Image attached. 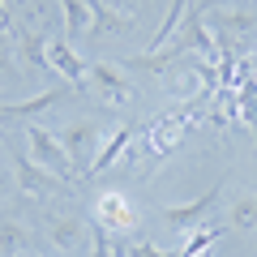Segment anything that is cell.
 I'll use <instances>...</instances> for the list:
<instances>
[{"instance_id":"cell-17","label":"cell","mask_w":257,"mask_h":257,"mask_svg":"<svg viewBox=\"0 0 257 257\" xmlns=\"http://www.w3.org/2000/svg\"><path fill=\"white\" fill-rule=\"evenodd\" d=\"M253 26H257L253 13H240V9H236V13H231V9L219 13V30H223V35H231V39H244Z\"/></svg>"},{"instance_id":"cell-25","label":"cell","mask_w":257,"mask_h":257,"mask_svg":"<svg viewBox=\"0 0 257 257\" xmlns=\"http://www.w3.org/2000/svg\"><path fill=\"white\" fill-rule=\"evenodd\" d=\"M111 5H124V0H111Z\"/></svg>"},{"instance_id":"cell-20","label":"cell","mask_w":257,"mask_h":257,"mask_svg":"<svg viewBox=\"0 0 257 257\" xmlns=\"http://www.w3.org/2000/svg\"><path fill=\"white\" fill-rule=\"evenodd\" d=\"M90 257H116V248H111V240H107V231H103V227H94V244H90Z\"/></svg>"},{"instance_id":"cell-18","label":"cell","mask_w":257,"mask_h":257,"mask_svg":"<svg viewBox=\"0 0 257 257\" xmlns=\"http://www.w3.org/2000/svg\"><path fill=\"white\" fill-rule=\"evenodd\" d=\"M189 5H193V0H172V9H167V18H163V26L155 30V43H150V47H155V52H159V47H163V39L172 35L176 26H180V18H184V9H189Z\"/></svg>"},{"instance_id":"cell-8","label":"cell","mask_w":257,"mask_h":257,"mask_svg":"<svg viewBox=\"0 0 257 257\" xmlns=\"http://www.w3.org/2000/svg\"><path fill=\"white\" fill-rule=\"evenodd\" d=\"M60 146L69 150L73 167H90L86 159H94V146H99V128H94L90 120H77V124H69V128H64Z\"/></svg>"},{"instance_id":"cell-7","label":"cell","mask_w":257,"mask_h":257,"mask_svg":"<svg viewBox=\"0 0 257 257\" xmlns=\"http://www.w3.org/2000/svg\"><path fill=\"white\" fill-rule=\"evenodd\" d=\"M18 184L26 189V197H52V193L64 189L60 176H52L43 163H35V159H26V155H18Z\"/></svg>"},{"instance_id":"cell-5","label":"cell","mask_w":257,"mask_h":257,"mask_svg":"<svg viewBox=\"0 0 257 257\" xmlns=\"http://www.w3.org/2000/svg\"><path fill=\"white\" fill-rule=\"evenodd\" d=\"M197 120V103L193 107H180V111H172V116H159L155 124L146 128V142H150V150L155 155H172L176 150V142L189 133V124Z\"/></svg>"},{"instance_id":"cell-9","label":"cell","mask_w":257,"mask_h":257,"mask_svg":"<svg viewBox=\"0 0 257 257\" xmlns=\"http://www.w3.org/2000/svg\"><path fill=\"white\" fill-rule=\"evenodd\" d=\"M64 94H69V90L52 86V90H39L35 99H26V103H0V120H35V116H43V111L60 107Z\"/></svg>"},{"instance_id":"cell-4","label":"cell","mask_w":257,"mask_h":257,"mask_svg":"<svg viewBox=\"0 0 257 257\" xmlns=\"http://www.w3.org/2000/svg\"><path fill=\"white\" fill-rule=\"evenodd\" d=\"M94 227L116 231V236H133V231L142 227V219H138V210H133L120 193H103L99 202H94Z\"/></svg>"},{"instance_id":"cell-2","label":"cell","mask_w":257,"mask_h":257,"mask_svg":"<svg viewBox=\"0 0 257 257\" xmlns=\"http://www.w3.org/2000/svg\"><path fill=\"white\" fill-rule=\"evenodd\" d=\"M86 77L94 82V94L103 99V107H128L133 103V82L111 60H90L86 64Z\"/></svg>"},{"instance_id":"cell-21","label":"cell","mask_w":257,"mask_h":257,"mask_svg":"<svg viewBox=\"0 0 257 257\" xmlns=\"http://www.w3.org/2000/svg\"><path fill=\"white\" fill-rule=\"evenodd\" d=\"M124 257H176V253H163V248H155V244H133V248L124 244Z\"/></svg>"},{"instance_id":"cell-23","label":"cell","mask_w":257,"mask_h":257,"mask_svg":"<svg viewBox=\"0 0 257 257\" xmlns=\"http://www.w3.org/2000/svg\"><path fill=\"white\" fill-rule=\"evenodd\" d=\"M0 26H9V9H5V0H0Z\"/></svg>"},{"instance_id":"cell-24","label":"cell","mask_w":257,"mask_h":257,"mask_svg":"<svg viewBox=\"0 0 257 257\" xmlns=\"http://www.w3.org/2000/svg\"><path fill=\"white\" fill-rule=\"evenodd\" d=\"M5 184H9V180H0V193H5Z\"/></svg>"},{"instance_id":"cell-6","label":"cell","mask_w":257,"mask_h":257,"mask_svg":"<svg viewBox=\"0 0 257 257\" xmlns=\"http://www.w3.org/2000/svg\"><path fill=\"white\" fill-rule=\"evenodd\" d=\"M47 64H52L56 73L69 82V90H82V82H86V60H77V52H73L69 39H52V43H47Z\"/></svg>"},{"instance_id":"cell-10","label":"cell","mask_w":257,"mask_h":257,"mask_svg":"<svg viewBox=\"0 0 257 257\" xmlns=\"http://www.w3.org/2000/svg\"><path fill=\"white\" fill-rule=\"evenodd\" d=\"M82 219H77V214H52V219H47V240H52L56 248H60V253H77V248H82Z\"/></svg>"},{"instance_id":"cell-19","label":"cell","mask_w":257,"mask_h":257,"mask_svg":"<svg viewBox=\"0 0 257 257\" xmlns=\"http://www.w3.org/2000/svg\"><path fill=\"white\" fill-rule=\"evenodd\" d=\"M18 248H22V227L0 223V257H18Z\"/></svg>"},{"instance_id":"cell-15","label":"cell","mask_w":257,"mask_h":257,"mask_svg":"<svg viewBox=\"0 0 257 257\" xmlns=\"http://www.w3.org/2000/svg\"><path fill=\"white\" fill-rule=\"evenodd\" d=\"M219 236H223L219 223H202L193 236H184V248H176V257H197V253H206V248H210Z\"/></svg>"},{"instance_id":"cell-12","label":"cell","mask_w":257,"mask_h":257,"mask_svg":"<svg viewBox=\"0 0 257 257\" xmlns=\"http://www.w3.org/2000/svg\"><path fill=\"white\" fill-rule=\"evenodd\" d=\"M60 9H64V39H69V43L82 39V35H94V9H90V0H60Z\"/></svg>"},{"instance_id":"cell-14","label":"cell","mask_w":257,"mask_h":257,"mask_svg":"<svg viewBox=\"0 0 257 257\" xmlns=\"http://www.w3.org/2000/svg\"><path fill=\"white\" fill-rule=\"evenodd\" d=\"M227 223H231L236 231H257V193H244V197L231 202Z\"/></svg>"},{"instance_id":"cell-16","label":"cell","mask_w":257,"mask_h":257,"mask_svg":"<svg viewBox=\"0 0 257 257\" xmlns=\"http://www.w3.org/2000/svg\"><path fill=\"white\" fill-rule=\"evenodd\" d=\"M90 9H94V35H120L128 26V18H120L116 9H107L103 0H90Z\"/></svg>"},{"instance_id":"cell-1","label":"cell","mask_w":257,"mask_h":257,"mask_svg":"<svg viewBox=\"0 0 257 257\" xmlns=\"http://www.w3.org/2000/svg\"><path fill=\"white\" fill-rule=\"evenodd\" d=\"M22 133H26V142H30V155H35V163H43L47 172L52 176H60L64 184H73V159H69V150L60 146V138H52V133H47L43 124H35V120H26V128H22Z\"/></svg>"},{"instance_id":"cell-22","label":"cell","mask_w":257,"mask_h":257,"mask_svg":"<svg viewBox=\"0 0 257 257\" xmlns=\"http://www.w3.org/2000/svg\"><path fill=\"white\" fill-rule=\"evenodd\" d=\"M9 60H13V47H9V39L0 35V77L9 73Z\"/></svg>"},{"instance_id":"cell-11","label":"cell","mask_w":257,"mask_h":257,"mask_svg":"<svg viewBox=\"0 0 257 257\" xmlns=\"http://www.w3.org/2000/svg\"><path fill=\"white\" fill-rule=\"evenodd\" d=\"M133 133H138V124H120L116 133H111V138H107V142L99 146V155L90 159V167H86V172H107V167L116 163V159L124 155L128 146H133Z\"/></svg>"},{"instance_id":"cell-3","label":"cell","mask_w":257,"mask_h":257,"mask_svg":"<svg viewBox=\"0 0 257 257\" xmlns=\"http://www.w3.org/2000/svg\"><path fill=\"white\" fill-rule=\"evenodd\" d=\"M219 197H223V184H219V189H210L206 197H197V202H189V206H167V210H163V223H167L172 231H180V236H193V231H197L214 210H219Z\"/></svg>"},{"instance_id":"cell-13","label":"cell","mask_w":257,"mask_h":257,"mask_svg":"<svg viewBox=\"0 0 257 257\" xmlns=\"http://www.w3.org/2000/svg\"><path fill=\"white\" fill-rule=\"evenodd\" d=\"M18 56L30 69H52V64H47V39L39 35V30H30V26L22 30V39H18Z\"/></svg>"}]
</instances>
